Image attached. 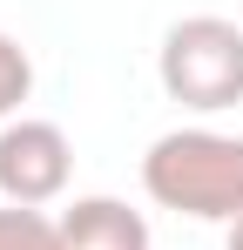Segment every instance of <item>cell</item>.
I'll return each mask as SVG.
<instances>
[{"mask_svg": "<svg viewBox=\"0 0 243 250\" xmlns=\"http://www.w3.org/2000/svg\"><path fill=\"white\" fill-rule=\"evenodd\" d=\"M149 203L196 216V223H237L243 216V135L223 128H169L142 156Z\"/></svg>", "mask_w": 243, "mask_h": 250, "instance_id": "1", "label": "cell"}, {"mask_svg": "<svg viewBox=\"0 0 243 250\" xmlns=\"http://www.w3.org/2000/svg\"><path fill=\"white\" fill-rule=\"evenodd\" d=\"M156 75L169 88V102L216 115V108H237L243 102V27L223 14H189L162 34Z\"/></svg>", "mask_w": 243, "mask_h": 250, "instance_id": "2", "label": "cell"}, {"mask_svg": "<svg viewBox=\"0 0 243 250\" xmlns=\"http://www.w3.org/2000/svg\"><path fill=\"white\" fill-rule=\"evenodd\" d=\"M68 176H75V149L54 122H34V115L0 122V196L7 203L40 209L68 189Z\"/></svg>", "mask_w": 243, "mask_h": 250, "instance_id": "3", "label": "cell"}, {"mask_svg": "<svg viewBox=\"0 0 243 250\" xmlns=\"http://www.w3.org/2000/svg\"><path fill=\"white\" fill-rule=\"evenodd\" d=\"M61 250H149V223L122 196H75L61 209Z\"/></svg>", "mask_w": 243, "mask_h": 250, "instance_id": "4", "label": "cell"}, {"mask_svg": "<svg viewBox=\"0 0 243 250\" xmlns=\"http://www.w3.org/2000/svg\"><path fill=\"white\" fill-rule=\"evenodd\" d=\"M0 250H61V223H47L40 209L0 203Z\"/></svg>", "mask_w": 243, "mask_h": 250, "instance_id": "5", "label": "cell"}, {"mask_svg": "<svg viewBox=\"0 0 243 250\" xmlns=\"http://www.w3.org/2000/svg\"><path fill=\"white\" fill-rule=\"evenodd\" d=\"M27 95H34V61H27V47L14 41V34H0V122H7Z\"/></svg>", "mask_w": 243, "mask_h": 250, "instance_id": "6", "label": "cell"}, {"mask_svg": "<svg viewBox=\"0 0 243 250\" xmlns=\"http://www.w3.org/2000/svg\"><path fill=\"white\" fill-rule=\"evenodd\" d=\"M223 250H243V216L230 223V237H223Z\"/></svg>", "mask_w": 243, "mask_h": 250, "instance_id": "7", "label": "cell"}]
</instances>
